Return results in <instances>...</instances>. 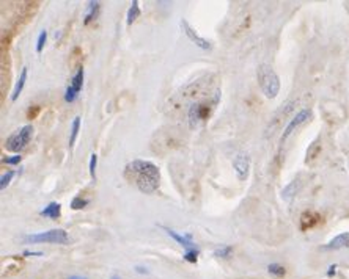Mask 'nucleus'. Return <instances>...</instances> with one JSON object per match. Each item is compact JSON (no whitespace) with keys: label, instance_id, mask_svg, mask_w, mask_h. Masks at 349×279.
<instances>
[{"label":"nucleus","instance_id":"1","mask_svg":"<svg viewBox=\"0 0 349 279\" xmlns=\"http://www.w3.org/2000/svg\"><path fill=\"white\" fill-rule=\"evenodd\" d=\"M124 176L129 182H134V185L145 195L154 193L161 184V171L153 161L148 160L129 161L124 168Z\"/></svg>","mask_w":349,"mask_h":279},{"label":"nucleus","instance_id":"2","mask_svg":"<svg viewBox=\"0 0 349 279\" xmlns=\"http://www.w3.org/2000/svg\"><path fill=\"white\" fill-rule=\"evenodd\" d=\"M256 80L259 90L268 99H275L280 93V79L269 65H259L256 71Z\"/></svg>","mask_w":349,"mask_h":279},{"label":"nucleus","instance_id":"3","mask_svg":"<svg viewBox=\"0 0 349 279\" xmlns=\"http://www.w3.org/2000/svg\"><path fill=\"white\" fill-rule=\"evenodd\" d=\"M24 240L27 243H57V245H66L69 242L68 232L65 229H49L46 232L32 234L25 236Z\"/></svg>","mask_w":349,"mask_h":279},{"label":"nucleus","instance_id":"4","mask_svg":"<svg viewBox=\"0 0 349 279\" xmlns=\"http://www.w3.org/2000/svg\"><path fill=\"white\" fill-rule=\"evenodd\" d=\"M33 135V127L30 124H27L24 127H21L18 132H14L13 135H10L5 141V148L10 152H19L22 151L25 146L28 144V141L32 140Z\"/></svg>","mask_w":349,"mask_h":279},{"label":"nucleus","instance_id":"5","mask_svg":"<svg viewBox=\"0 0 349 279\" xmlns=\"http://www.w3.org/2000/svg\"><path fill=\"white\" fill-rule=\"evenodd\" d=\"M83 76H85L83 68H82V66L77 68L76 74L72 76V79H71L68 88L65 90V100L69 102V104H71V102H74V100L79 97V93H80L82 86H83Z\"/></svg>","mask_w":349,"mask_h":279},{"label":"nucleus","instance_id":"6","mask_svg":"<svg viewBox=\"0 0 349 279\" xmlns=\"http://www.w3.org/2000/svg\"><path fill=\"white\" fill-rule=\"evenodd\" d=\"M233 170L236 173V178L238 181L244 182L249 178V173H250V157L249 154L245 152H239L235 155L233 158Z\"/></svg>","mask_w":349,"mask_h":279},{"label":"nucleus","instance_id":"7","mask_svg":"<svg viewBox=\"0 0 349 279\" xmlns=\"http://www.w3.org/2000/svg\"><path fill=\"white\" fill-rule=\"evenodd\" d=\"M180 25H181V28H183L184 35L189 38V41H191V42H194L197 47H200V49H203V50H211V49H212L211 42H209L208 39H205L203 36H200V35L197 33V30H194V28H192V25L189 24L186 19H181Z\"/></svg>","mask_w":349,"mask_h":279},{"label":"nucleus","instance_id":"8","mask_svg":"<svg viewBox=\"0 0 349 279\" xmlns=\"http://www.w3.org/2000/svg\"><path fill=\"white\" fill-rule=\"evenodd\" d=\"M310 116H312V110L310 108H302L300 111H297L296 115H294V118L293 120H289V123H288V126L285 127V130H283V135H282V138H280V141L283 143L291 134H293V132L299 127V126H302L303 123H307L309 120H310Z\"/></svg>","mask_w":349,"mask_h":279},{"label":"nucleus","instance_id":"9","mask_svg":"<svg viewBox=\"0 0 349 279\" xmlns=\"http://www.w3.org/2000/svg\"><path fill=\"white\" fill-rule=\"evenodd\" d=\"M209 111H211V107L208 104H200V102H197V104H192L191 108H189V124H191V127H197L200 121L206 120L209 116Z\"/></svg>","mask_w":349,"mask_h":279},{"label":"nucleus","instance_id":"10","mask_svg":"<svg viewBox=\"0 0 349 279\" xmlns=\"http://www.w3.org/2000/svg\"><path fill=\"white\" fill-rule=\"evenodd\" d=\"M168 236L174 240V242H178L186 251L187 249H194L195 248V243H194V240H192V234H178L177 231H173V229H170V228H165V226H161Z\"/></svg>","mask_w":349,"mask_h":279},{"label":"nucleus","instance_id":"11","mask_svg":"<svg viewBox=\"0 0 349 279\" xmlns=\"http://www.w3.org/2000/svg\"><path fill=\"white\" fill-rule=\"evenodd\" d=\"M319 219H321V216H319L316 212H312V210L303 212L302 216H300V229L302 231H309V229L315 228L319 223Z\"/></svg>","mask_w":349,"mask_h":279},{"label":"nucleus","instance_id":"12","mask_svg":"<svg viewBox=\"0 0 349 279\" xmlns=\"http://www.w3.org/2000/svg\"><path fill=\"white\" fill-rule=\"evenodd\" d=\"M341 248H349V232H341L337 237H333L324 249H341Z\"/></svg>","mask_w":349,"mask_h":279},{"label":"nucleus","instance_id":"13","mask_svg":"<svg viewBox=\"0 0 349 279\" xmlns=\"http://www.w3.org/2000/svg\"><path fill=\"white\" fill-rule=\"evenodd\" d=\"M27 76H28V68L24 66V68L21 69L19 79H18L16 85H14V90H13V93H11V100H13V102L21 96V93H22V90H24V86H25V82H27Z\"/></svg>","mask_w":349,"mask_h":279},{"label":"nucleus","instance_id":"14","mask_svg":"<svg viewBox=\"0 0 349 279\" xmlns=\"http://www.w3.org/2000/svg\"><path fill=\"white\" fill-rule=\"evenodd\" d=\"M39 215L45 216V218H52V219L60 218V215H62V205H60V202H51V204H48L46 207L39 212Z\"/></svg>","mask_w":349,"mask_h":279},{"label":"nucleus","instance_id":"15","mask_svg":"<svg viewBox=\"0 0 349 279\" xmlns=\"http://www.w3.org/2000/svg\"><path fill=\"white\" fill-rule=\"evenodd\" d=\"M99 11H101V4L99 2H89V7H86V13H85V18H83V24L89 25L92 24L98 16H99Z\"/></svg>","mask_w":349,"mask_h":279},{"label":"nucleus","instance_id":"16","mask_svg":"<svg viewBox=\"0 0 349 279\" xmlns=\"http://www.w3.org/2000/svg\"><path fill=\"white\" fill-rule=\"evenodd\" d=\"M140 16V7H139V2L137 0H134L133 5L129 7L127 10V14H126V24L127 25H133V22H136Z\"/></svg>","mask_w":349,"mask_h":279},{"label":"nucleus","instance_id":"17","mask_svg":"<svg viewBox=\"0 0 349 279\" xmlns=\"http://www.w3.org/2000/svg\"><path fill=\"white\" fill-rule=\"evenodd\" d=\"M297 190H299V181H293V182H291V184L283 190V192H282V198H283L285 201H291V199H293V198L296 196Z\"/></svg>","mask_w":349,"mask_h":279},{"label":"nucleus","instance_id":"18","mask_svg":"<svg viewBox=\"0 0 349 279\" xmlns=\"http://www.w3.org/2000/svg\"><path fill=\"white\" fill-rule=\"evenodd\" d=\"M79 130H80V118L79 116H76L74 120H72V124H71V137H69V146H74L76 143V138L79 135Z\"/></svg>","mask_w":349,"mask_h":279},{"label":"nucleus","instance_id":"19","mask_svg":"<svg viewBox=\"0 0 349 279\" xmlns=\"http://www.w3.org/2000/svg\"><path fill=\"white\" fill-rule=\"evenodd\" d=\"M233 253V248L230 245H222L219 248L214 249V256L215 257H221V259H228Z\"/></svg>","mask_w":349,"mask_h":279},{"label":"nucleus","instance_id":"20","mask_svg":"<svg viewBox=\"0 0 349 279\" xmlns=\"http://www.w3.org/2000/svg\"><path fill=\"white\" fill-rule=\"evenodd\" d=\"M268 271H269L272 276H277V277H282V276H285V273H286L285 267L280 265V263H269V265H268Z\"/></svg>","mask_w":349,"mask_h":279},{"label":"nucleus","instance_id":"21","mask_svg":"<svg viewBox=\"0 0 349 279\" xmlns=\"http://www.w3.org/2000/svg\"><path fill=\"white\" fill-rule=\"evenodd\" d=\"M85 205H89V199H85L82 196H76V198H72L71 201V209L72 210H80L83 209Z\"/></svg>","mask_w":349,"mask_h":279},{"label":"nucleus","instance_id":"22","mask_svg":"<svg viewBox=\"0 0 349 279\" xmlns=\"http://www.w3.org/2000/svg\"><path fill=\"white\" fill-rule=\"evenodd\" d=\"M319 148H321V144H319V141H315V143H312V146L309 148V151H307V158H305V161H312L316 155H318V152H319Z\"/></svg>","mask_w":349,"mask_h":279},{"label":"nucleus","instance_id":"23","mask_svg":"<svg viewBox=\"0 0 349 279\" xmlns=\"http://www.w3.org/2000/svg\"><path fill=\"white\" fill-rule=\"evenodd\" d=\"M198 249L197 248H194V249H187V251H184V260H187V262H191V263H195L197 262V259H198Z\"/></svg>","mask_w":349,"mask_h":279},{"label":"nucleus","instance_id":"24","mask_svg":"<svg viewBox=\"0 0 349 279\" xmlns=\"http://www.w3.org/2000/svg\"><path fill=\"white\" fill-rule=\"evenodd\" d=\"M46 41H48V32H46V30H42V32L39 33L38 39H36V52H38V53H41V52H42V49H45Z\"/></svg>","mask_w":349,"mask_h":279},{"label":"nucleus","instance_id":"25","mask_svg":"<svg viewBox=\"0 0 349 279\" xmlns=\"http://www.w3.org/2000/svg\"><path fill=\"white\" fill-rule=\"evenodd\" d=\"M14 171H8V173H5L2 178H0V188L2 190H5V187H8V184L11 182V179L14 178Z\"/></svg>","mask_w":349,"mask_h":279},{"label":"nucleus","instance_id":"26","mask_svg":"<svg viewBox=\"0 0 349 279\" xmlns=\"http://www.w3.org/2000/svg\"><path fill=\"white\" fill-rule=\"evenodd\" d=\"M96 165H98V155L92 154L90 155V165H89V168H90V176H92L93 179H96Z\"/></svg>","mask_w":349,"mask_h":279},{"label":"nucleus","instance_id":"27","mask_svg":"<svg viewBox=\"0 0 349 279\" xmlns=\"http://www.w3.org/2000/svg\"><path fill=\"white\" fill-rule=\"evenodd\" d=\"M21 160H22V157L19 154H14L11 157L4 158V163H7V165H18V163H21Z\"/></svg>","mask_w":349,"mask_h":279},{"label":"nucleus","instance_id":"28","mask_svg":"<svg viewBox=\"0 0 349 279\" xmlns=\"http://www.w3.org/2000/svg\"><path fill=\"white\" fill-rule=\"evenodd\" d=\"M39 110H41V107L35 105L33 108H30V110L27 111V118H28V120H33V118H36V115L39 113Z\"/></svg>","mask_w":349,"mask_h":279},{"label":"nucleus","instance_id":"29","mask_svg":"<svg viewBox=\"0 0 349 279\" xmlns=\"http://www.w3.org/2000/svg\"><path fill=\"white\" fill-rule=\"evenodd\" d=\"M335 273H337V265H335V263H333V265H330V267H329V270H327V276H329V277H332V276H335Z\"/></svg>","mask_w":349,"mask_h":279},{"label":"nucleus","instance_id":"30","mask_svg":"<svg viewBox=\"0 0 349 279\" xmlns=\"http://www.w3.org/2000/svg\"><path fill=\"white\" fill-rule=\"evenodd\" d=\"M24 256H27V257L32 256L33 257V256H42V253L41 251H24Z\"/></svg>","mask_w":349,"mask_h":279},{"label":"nucleus","instance_id":"31","mask_svg":"<svg viewBox=\"0 0 349 279\" xmlns=\"http://www.w3.org/2000/svg\"><path fill=\"white\" fill-rule=\"evenodd\" d=\"M136 271H137V273H140V274H147V273H148V270H147V268H143V267H136Z\"/></svg>","mask_w":349,"mask_h":279},{"label":"nucleus","instance_id":"32","mask_svg":"<svg viewBox=\"0 0 349 279\" xmlns=\"http://www.w3.org/2000/svg\"><path fill=\"white\" fill-rule=\"evenodd\" d=\"M68 279H86V277H82V276H71Z\"/></svg>","mask_w":349,"mask_h":279},{"label":"nucleus","instance_id":"33","mask_svg":"<svg viewBox=\"0 0 349 279\" xmlns=\"http://www.w3.org/2000/svg\"><path fill=\"white\" fill-rule=\"evenodd\" d=\"M112 279H120V277H118V276H113Z\"/></svg>","mask_w":349,"mask_h":279}]
</instances>
